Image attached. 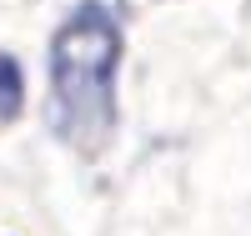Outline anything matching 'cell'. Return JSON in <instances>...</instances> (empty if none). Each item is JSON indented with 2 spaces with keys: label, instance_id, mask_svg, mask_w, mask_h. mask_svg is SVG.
Listing matches in <instances>:
<instances>
[{
  "label": "cell",
  "instance_id": "obj_1",
  "mask_svg": "<svg viewBox=\"0 0 251 236\" xmlns=\"http://www.w3.org/2000/svg\"><path fill=\"white\" fill-rule=\"evenodd\" d=\"M126 51H131L126 0H75L46 40V131L75 161H106L121 136Z\"/></svg>",
  "mask_w": 251,
  "mask_h": 236
},
{
  "label": "cell",
  "instance_id": "obj_2",
  "mask_svg": "<svg viewBox=\"0 0 251 236\" xmlns=\"http://www.w3.org/2000/svg\"><path fill=\"white\" fill-rule=\"evenodd\" d=\"M25 101H30V80H25V66H20V55L0 46V131H10V126L25 116Z\"/></svg>",
  "mask_w": 251,
  "mask_h": 236
}]
</instances>
